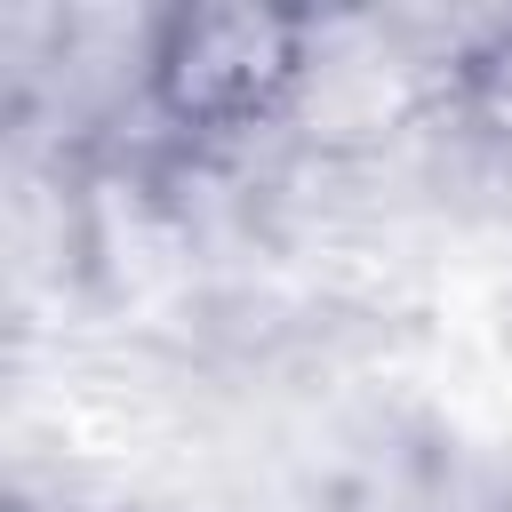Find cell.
Listing matches in <instances>:
<instances>
[{"instance_id": "1", "label": "cell", "mask_w": 512, "mask_h": 512, "mask_svg": "<svg viewBox=\"0 0 512 512\" xmlns=\"http://www.w3.org/2000/svg\"><path fill=\"white\" fill-rule=\"evenodd\" d=\"M312 16L264 0H200L168 8L144 32L136 80L144 104L184 136H248L272 128L312 80Z\"/></svg>"}]
</instances>
